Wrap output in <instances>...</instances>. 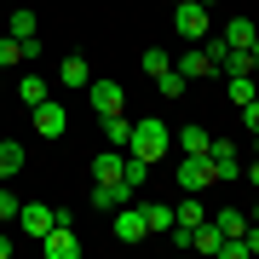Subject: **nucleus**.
Returning <instances> with one entry per match:
<instances>
[{"mask_svg": "<svg viewBox=\"0 0 259 259\" xmlns=\"http://www.w3.org/2000/svg\"><path fill=\"white\" fill-rule=\"evenodd\" d=\"M115 236H121V242H144V236H150L144 207H127V202H121V207H115Z\"/></svg>", "mask_w": 259, "mask_h": 259, "instance_id": "obj_10", "label": "nucleus"}, {"mask_svg": "<svg viewBox=\"0 0 259 259\" xmlns=\"http://www.w3.org/2000/svg\"><path fill=\"white\" fill-rule=\"evenodd\" d=\"M242 179H248V185L259 190V156H253V161H242Z\"/></svg>", "mask_w": 259, "mask_h": 259, "instance_id": "obj_32", "label": "nucleus"}, {"mask_svg": "<svg viewBox=\"0 0 259 259\" xmlns=\"http://www.w3.org/2000/svg\"><path fill=\"white\" fill-rule=\"evenodd\" d=\"M0 259H12V242H6V236H0Z\"/></svg>", "mask_w": 259, "mask_h": 259, "instance_id": "obj_33", "label": "nucleus"}, {"mask_svg": "<svg viewBox=\"0 0 259 259\" xmlns=\"http://www.w3.org/2000/svg\"><path fill=\"white\" fill-rule=\"evenodd\" d=\"M121 202H133L127 179H93V207H98V213H115Z\"/></svg>", "mask_w": 259, "mask_h": 259, "instance_id": "obj_8", "label": "nucleus"}, {"mask_svg": "<svg viewBox=\"0 0 259 259\" xmlns=\"http://www.w3.org/2000/svg\"><path fill=\"white\" fill-rule=\"evenodd\" d=\"M12 35L18 40H40L35 35V12H12Z\"/></svg>", "mask_w": 259, "mask_h": 259, "instance_id": "obj_28", "label": "nucleus"}, {"mask_svg": "<svg viewBox=\"0 0 259 259\" xmlns=\"http://www.w3.org/2000/svg\"><path fill=\"white\" fill-rule=\"evenodd\" d=\"M29 115H35V133H40V139H64V133H69V115H64V104H35Z\"/></svg>", "mask_w": 259, "mask_h": 259, "instance_id": "obj_9", "label": "nucleus"}, {"mask_svg": "<svg viewBox=\"0 0 259 259\" xmlns=\"http://www.w3.org/2000/svg\"><path fill=\"white\" fill-rule=\"evenodd\" d=\"M173 6H179V0H173Z\"/></svg>", "mask_w": 259, "mask_h": 259, "instance_id": "obj_37", "label": "nucleus"}, {"mask_svg": "<svg viewBox=\"0 0 259 259\" xmlns=\"http://www.w3.org/2000/svg\"><path fill=\"white\" fill-rule=\"evenodd\" d=\"M121 161H127V156H121L115 144L98 150V156H93V179H121Z\"/></svg>", "mask_w": 259, "mask_h": 259, "instance_id": "obj_20", "label": "nucleus"}, {"mask_svg": "<svg viewBox=\"0 0 259 259\" xmlns=\"http://www.w3.org/2000/svg\"><path fill=\"white\" fill-rule=\"evenodd\" d=\"M202 6H207V12H213V6H219V0H202Z\"/></svg>", "mask_w": 259, "mask_h": 259, "instance_id": "obj_35", "label": "nucleus"}, {"mask_svg": "<svg viewBox=\"0 0 259 259\" xmlns=\"http://www.w3.org/2000/svg\"><path fill=\"white\" fill-rule=\"evenodd\" d=\"M213 225H219L225 236H242V231H248V213H236V207H225V213H213Z\"/></svg>", "mask_w": 259, "mask_h": 259, "instance_id": "obj_23", "label": "nucleus"}, {"mask_svg": "<svg viewBox=\"0 0 259 259\" xmlns=\"http://www.w3.org/2000/svg\"><path fill=\"white\" fill-rule=\"evenodd\" d=\"M173 69L185 75V81H202V75H219V69H213V58L202 52V40H185V58H173Z\"/></svg>", "mask_w": 259, "mask_h": 259, "instance_id": "obj_7", "label": "nucleus"}, {"mask_svg": "<svg viewBox=\"0 0 259 259\" xmlns=\"http://www.w3.org/2000/svg\"><path fill=\"white\" fill-rule=\"evenodd\" d=\"M52 225H58V207H47V202H23V207H18V231H23V236L40 242Z\"/></svg>", "mask_w": 259, "mask_h": 259, "instance_id": "obj_6", "label": "nucleus"}, {"mask_svg": "<svg viewBox=\"0 0 259 259\" xmlns=\"http://www.w3.org/2000/svg\"><path fill=\"white\" fill-rule=\"evenodd\" d=\"M225 40H231V47H253L259 40V18H231L225 23Z\"/></svg>", "mask_w": 259, "mask_h": 259, "instance_id": "obj_15", "label": "nucleus"}, {"mask_svg": "<svg viewBox=\"0 0 259 259\" xmlns=\"http://www.w3.org/2000/svg\"><path fill=\"white\" fill-rule=\"evenodd\" d=\"M259 69V58L248 52V47H225V58H219V75H253Z\"/></svg>", "mask_w": 259, "mask_h": 259, "instance_id": "obj_13", "label": "nucleus"}, {"mask_svg": "<svg viewBox=\"0 0 259 259\" xmlns=\"http://www.w3.org/2000/svg\"><path fill=\"white\" fill-rule=\"evenodd\" d=\"M18 173H23V144L0 139V185H6V179H18Z\"/></svg>", "mask_w": 259, "mask_h": 259, "instance_id": "obj_16", "label": "nucleus"}, {"mask_svg": "<svg viewBox=\"0 0 259 259\" xmlns=\"http://www.w3.org/2000/svg\"><path fill=\"white\" fill-rule=\"evenodd\" d=\"M121 179H127V190H133V196H139V190H144V179H150V161H144V156H127V161H121Z\"/></svg>", "mask_w": 259, "mask_h": 259, "instance_id": "obj_21", "label": "nucleus"}, {"mask_svg": "<svg viewBox=\"0 0 259 259\" xmlns=\"http://www.w3.org/2000/svg\"><path fill=\"white\" fill-rule=\"evenodd\" d=\"M40 253H47V259H81V236H75V225L58 219L52 231L40 236Z\"/></svg>", "mask_w": 259, "mask_h": 259, "instance_id": "obj_5", "label": "nucleus"}, {"mask_svg": "<svg viewBox=\"0 0 259 259\" xmlns=\"http://www.w3.org/2000/svg\"><path fill=\"white\" fill-rule=\"evenodd\" d=\"M253 156H259V133H253Z\"/></svg>", "mask_w": 259, "mask_h": 259, "instance_id": "obj_36", "label": "nucleus"}, {"mask_svg": "<svg viewBox=\"0 0 259 259\" xmlns=\"http://www.w3.org/2000/svg\"><path fill=\"white\" fill-rule=\"evenodd\" d=\"M144 225H150V236H173V207L167 202H144Z\"/></svg>", "mask_w": 259, "mask_h": 259, "instance_id": "obj_14", "label": "nucleus"}, {"mask_svg": "<svg viewBox=\"0 0 259 259\" xmlns=\"http://www.w3.org/2000/svg\"><path fill=\"white\" fill-rule=\"evenodd\" d=\"M242 248H248V253H259V225L248 219V231H242Z\"/></svg>", "mask_w": 259, "mask_h": 259, "instance_id": "obj_31", "label": "nucleus"}, {"mask_svg": "<svg viewBox=\"0 0 259 259\" xmlns=\"http://www.w3.org/2000/svg\"><path fill=\"white\" fill-rule=\"evenodd\" d=\"M18 207H23V202H18L6 185H0V225H6V219H18Z\"/></svg>", "mask_w": 259, "mask_h": 259, "instance_id": "obj_29", "label": "nucleus"}, {"mask_svg": "<svg viewBox=\"0 0 259 259\" xmlns=\"http://www.w3.org/2000/svg\"><path fill=\"white\" fill-rule=\"evenodd\" d=\"M156 87H161V98H185V87H190V81H185L179 69H161V75H156Z\"/></svg>", "mask_w": 259, "mask_h": 259, "instance_id": "obj_25", "label": "nucleus"}, {"mask_svg": "<svg viewBox=\"0 0 259 259\" xmlns=\"http://www.w3.org/2000/svg\"><path fill=\"white\" fill-rule=\"evenodd\" d=\"M139 69H144V75H161V69H173V58H167L161 47H150V52L139 58Z\"/></svg>", "mask_w": 259, "mask_h": 259, "instance_id": "obj_27", "label": "nucleus"}, {"mask_svg": "<svg viewBox=\"0 0 259 259\" xmlns=\"http://www.w3.org/2000/svg\"><path fill=\"white\" fill-rule=\"evenodd\" d=\"M225 81H231V104H248V98H259L253 75H225Z\"/></svg>", "mask_w": 259, "mask_h": 259, "instance_id": "obj_26", "label": "nucleus"}, {"mask_svg": "<svg viewBox=\"0 0 259 259\" xmlns=\"http://www.w3.org/2000/svg\"><path fill=\"white\" fill-rule=\"evenodd\" d=\"M242 121H248V133H259V98H248V104H242Z\"/></svg>", "mask_w": 259, "mask_h": 259, "instance_id": "obj_30", "label": "nucleus"}, {"mask_svg": "<svg viewBox=\"0 0 259 259\" xmlns=\"http://www.w3.org/2000/svg\"><path fill=\"white\" fill-rule=\"evenodd\" d=\"M185 248H196V253H219V248H225V231H219L213 219H202V225L190 231V242H185Z\"/></svg>", "mask_w": 259, "mask_h": 259, "instance_id": "obj_12", "label": "nucleus"}, {"mask_svg": "<svg viewBox=\"0 0 259 259\" xmlns=\"http://www.w3.org/2000/svg\"><path fill=\"white\" fill-rule=\"evenodd\" d=\"M173 29H179V40H207L213 35V18H207L202 0H179V6H173Z\"/></svg>", "mask_w": 259, "mask_h": 259, "instance_id": "obj_2", "label": "nucleus"}, {"mask_svg": "<svg viewBox=\"0 0 259 259\" xmlns=\"http://www.w3.org/2000/svg\"><path fill=\"white\" fill-rule=\"evenodd\" d=\"M207 167H213V185H236L242 179V156L231 150V139H207Z\"/></svg>", "mask_w": 259, "mask_h": 259, "instance_id": "obj_3", "label": "nucleus"}, {"mask_svg": "<svg viewBox=\"0 0 259 259\" xmlns=\"http://www.w3.org/2000/svg\"><path fill=\"white\" fill-rule=\"evenodd\" d=\"M121 104H127L121 81H93V110H98V121H104V115H121Z\"/></svg>", "mask_w": 259, "mask_h": 259, "instance_id": "obj_11", "label": "nucleus"}, {"mask_svg": "<svg viewBox=\"0 0 259 259\" xmlns=\"http://www.w3.org/2000/svg\"><path fill=\"white\" fill-rule=\"evenodd\" d=\"M133 156H144V161H161L167 150H173V133H167V121L156 115H144V121H133V139H127Z\"/></svg>", "mask_w": 259, "mask_h": 259, "instance_id": "obj_1", "label": "nucleus"}, {"mask_svg": "<svg viewBox=\"0 0 259 259\" xmlns=\"http://www.w3.org/2000/svg\"><path fill=\"white\" fill-rule=\"evenodd\" d=\"M127 139H133V121H127V110H121V115H104V144L127 150Z\"/></svg>", "mask_w": 259, "mask_h": 259, "instance_id": "obj_17", "label": "nucleus"}, {"mask_svg": "<svg viewBox=\"0 0 259 259\" xmlns=\"http://www.w3.org/2000/svg\"><path fill=\"white\" fill-rule=\"evenodd\" d=\"M248 219H253V225H259V202H253V207H248Z\"/></svg>", "mask_w": 259, "mask_h": 259, "instance_id": "obj_34", "label": "nucleus"}, {"mask_svg": "<svg viewBox=\"0 0 259 259\" xmlns=\"http://www.w3.org/2000/svg\"><path fill=\"white\" fill-rule=\"evenodd\" d=\"M173 179H179V190H185V196H202V190H213V167H207V156H179Z\"/></svg>", "mask_w": 259, "mask_h": 259, "instance_id": "obj_4", "label": "nucleus"}, {"mask_svg": "<svg viewBox=\"0 0 259 259\" xmlns=\"http://www.w3.org/2000/svg\"><path fill=\"white\" fill-rule=\"evenodd\" d=\"M23 64V40L18 35H0V69H18Z\"/></svg>", "mask_w": 259, "mask_h": 259, "instance_id": "obj_24", "label": "nucleus"}, {"mask_svg": "<svg viewBox=\"0 0 259 259\" xmlns=\"http://www.w3.org/2000/svg\"><path fill=\"white\" fill-rule=\"evenodd\" d=\"M18 98L29 104V110H35V104H47V81H40V75H23V81H18Z\"/></svg>", "mask_w": 259, "mask_h": 259, "instance_id": "obj_22", "label": "nucleus"}, {"mask_svg": "<svg viewBox=\"0 0 259 259\" xmlns=\"http://www.w3.org/2000/svg\"><path fill=\"white\" fill-rule=\"evenodd\" d=\"M58 81H64V87H93V69H87V58H64V64H58Z\"/></svg>", "mask_w": 259, "mask_h": 259, "instance_id": "obj_18", "label": "nucleus"}, {"mask_svg": "<svg viewBox=\"0 0 259 259\" xmlns=\"http://www.w3.org/2000/svg\"><path fill=\"white\" fill-rule=\"evenodd\" d=\"M207 139H213L207 127H196V121H185V133H179V150H185V156H207Z\"/></svg>", "mask_w": 259, "mask_h": 259, "instance_id": "obj_19", "label": "nucleus"}]
</instances>
